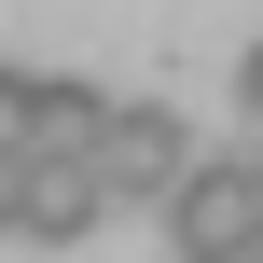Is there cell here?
<instances>
[{
	"label": "cell",
	"mask_w": 263,
	"mask_h": 263,
	"mask_svg": "<svg viewBox=\"0 0 263 263\" xmlns=\"http://www.w3.org/2000/svg\"><path fill=\"white\" fill-rule=\"evenodd\" d=\"M166 236H180V263H250V250H263L250 166H236V153H222V166H194V180L166 194Z\"/></svg>",
	"instance_id": "obj_2"
},
{
	"label": "cell",
	"mask_w": 263,
	"mask_h": 263,
	"mask_svg": "<svg viewBox=\"0 0 263 263\" xmlns=\"http://www.w3.org/2000/svg\"><path fill=\"white\" fill-rule=\"evenodd\" d=\"M97 111H111L97 83H55V69H42V97H28V166H83V153H97Z\"/></svg>",
	"instance_id": "obj_4"
},
{
	"label": "cell",
	"mask_w": 263,
	"mask_h": 263,
	"mask_svg": "<svg viewBox=\"0 0 263 263\" xmlns=\"http://www.w3.org/2000/svg\"><path fill=\"white\" fill-rule=\"evenodd\" d=\"M250 263H263V250H250Z\"/></svg>",
	"instance_id": "obj_8"
},
{
	"label": "cell",
	"mask_w": 263,
	"mask_h": 263,
	"mask_svg": "<svg viewBox=\"0 0 263 263\" xmlns=\"http://www.w3.org/2000/svg\"><path fill=\"white\" fill-rule=\"evenodd\" d=\"M83 166H97V208H166V194L208 166V153H194V125H180L166 97H111V111H97V153H83Z\"/></svg>",
	"instance_id": "obj_1"
},
{
	"label": "cell",
	"mask_w": 263,
	"mask_h": 263,
	"mask_svg": "<svg viewBox=\"0 0 263 263\" xmlns=\"http://www.w3.org/2000/svg\"><path fill=\"white\" fill-rule=\"evenodd\" d=\"M28 97H42V69H0V153L28 166Z\"/></svg>",
	"instance_id": "obj_5"
},
{
	"label": "cell",
	"mask_w": 263,
	"mask_h": 263,
	"mask_svg": "<svg viewBox=\"0 0 263 263\" xmlns=\"http://www.w3.org/2000/svg\"><path fill=\"white\" fill-rule=\"evenodd\" d=\"M236 97H250V139H263V42L236 55Z\"/></svg>",
	"instance_id": "obj_6"
},
{
	"label": "cell",
	"mask_w": 263,
	"mask_h": 263,
	"mask_svg": "<svg viewBox=\"0 0 263 263\" xmlns=\"http://www.w3.org/2000/svg\"><path fill=\"white\" fill-rule=\"evenodd\" d=\"M0 236H14V153H0Z\"/></svg>",
	"instance_id": "obj_7"
},
{
	"label": "cell",
	"mask_w": 263,
	"mask_h": 263,
	"mask_svg": "<svg viewBox=\"0 0 263 263\" xmlns=\"http://www.w3.org/2000/svg\"><path fill=\"white\" fill-rule=\"evenodd\" d=\"M14 236H28V250L97 236V166H14Z\"/></svg>",
	"instance_id": "obj_3"
}]
</instances>
